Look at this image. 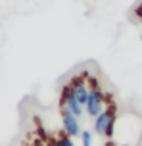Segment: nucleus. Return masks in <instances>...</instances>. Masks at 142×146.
Here are the masks:
<instances>
[{
  "mask_svg": "<svg viewBox=\"0 0 142 146\" xmlns=\"http://www.w3.org/2000/svg\"><path fill=\"white\" fill-rule=\"evenodd\" d=\"M106 108H108V106H106V94L102 92V88H90L89 100L85 104V111L94 119V117H98Z\"/></svg>",
  "mask_w": 142,
  "mask_h": 146,
  "instance_id": "obj_3",
  "label": "nucleus"
},
{
  "mask_svg": "<svg viewBox=\"0 0 142 146\" xmlns=\"http://www.w3.org/2000/svg\"><path fill=\"white\" fill-rule=\"evenodd\" d=\"M60 108L63 110H69L73 115H77L79 119H81V115L85 113V106H83L77 98H75L73 94V88L69 87V83L65 85V87L61 88V94H60Z\"/></svg>",
  "mask_w": 142,
  "mask_h": 146,
  "instance_id": "obj_2",
  "label": "nucleus"
},
{
  "mask_svg": "<svg viewBox=\"0 0 142 146\" xmlns=\"http://www.w3.org/2000/svg\"><path fill=\"white\" fill-rule=\"evenodd\" d=\"M69 87L73 88L75 98L85 106L87 100H89V94H90V87H89V83H87V79L81 77V75H77V77H73V79L69 81Z\"/></svg>",
  "mask_w": 142,
  "mask_h": 146,
  "instance_id": "obj_5",
  "label": "nucleus"
},
{
  "mask_svg": "<svg viewBox=\"0 0 142 146\" xmlns=\"http://www.w3.org/2000/svg\"><path fill=\"white\" fill-rule=\"evenodd\" d=\"M135 15H136V17H138V19L142 21V2H140V4H138V6L135 8Z\"/></svg>",
  "mask_w": 142,
  "mask_h": 146,
  "instance_id": "obj_8",
  "label": "nucleus"
},
{
  "mask_svg": "<svg viewBox=\"0 0 142 146\" xmlns=\"http://www.w3.org/2000/svg\"><path fill=\"white\" fill-rule=\"evenodd\" d=\"M81 142H83V146H92V133L89 129H85L81 133Z\"/></svg>",
  "mask_w": 142,
  "mask_h": 146,
  "instance_id": "obj_7",
  "label": "nucleus"
},
{
  "mask_svg": "<svg viewBox=\"0 0 142 146\" xmlns=\"http://www.w3.org/2000/svg\"><path fill=\"white\" fill-rule=\"evenodd\" d=\"M110 146H125V144H119V142H115V140H113V142H110Z\"/></svg>",
  "mask_w": 142,
  "mask_h": 146,
  "instance_id": "obj_9",
  "label": "nucleus"
},
{
  "mask_svg": "<svg viewBox=\"0 0 142 146\" xmlns=\"http://www.w3.org/2000/svg\"><path fill=\"white\" fill-rule=\"evenodd\" d=\"M115 121H117V110L115 106H108L98 117H94V133L104 139H113Z\"/></svg>",
  "mask_w": 142,
  "mask_h": 146,
  "instance_id": "obj_1",
  "label": "nucleus"
},
{
  "mask_svg": "<svg viewBox=\"0 0 142 146\" xmlns=\"http://www.w3.org/2000/svg\"><path fill=\"white\" fill-rule=\"evenodd\" d=\"M54 146H75L73 137H69V135H61V137H58V139H54Z\"/></svg>",
  "mask_w": 142,
  "mask_h": 146,
  "instance_id": "obj_6",
  "label": "nucleus"
},
{
  "mask_svg": "<svg viewBox=\"0 0 142 146\" xmlns=\"http://www.w3.org/2000/svg\"><path fill=\"white\" fill-rule=\"evenodd\" d=\"M61 110V129H63V133L65 135H69V137H81V123H79V117L73 115L69 110Z\"/></svg>",
  "mask_w": 142,
  "mask_h": 146,
  "instance_id": "obj_4",
  "label": "nucleus"
}]
</instances>
